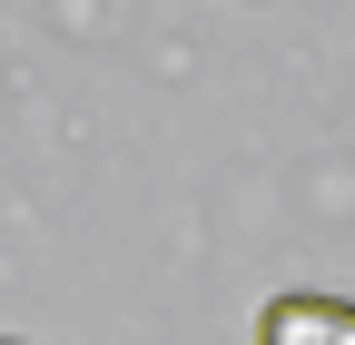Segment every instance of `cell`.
I'll return each instance as SVG.
<instances>
[{
    "instance_id": "cell-1",
    "label": "cell",
    "mask_w": 355,
    "mask_h": 345,
    "mask_svg": "<svg viewBox=\"0 0 355 345\" xmlns=\"http://www.w3.org/2000/svg\"><path fill=\"white\" fill-rule=\"evenodd\" d=\"M257 345H355V296H316V286H286L257 306Z\"/></svg>"
},
{
    "instance_id": "cell-2",
    "label": "cell",
    "mask_w": 355,
    "mask_h": 345,
    "mask_svg": "<svg viewBox=\"0 0 355 345\" xmlns=\"http://www.w3.org/2000/svg\"><path fill=\"white\" fill-rule=\"evenodd\" d=\"M0 345H10V335H0Z\"/></svg>"
}]
</instances>
